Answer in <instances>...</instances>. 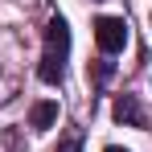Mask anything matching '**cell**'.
<instances>
[{
	"label": "cell",
	"instance_id": "obj_1",
	"mask_svg": "<svg viewBox=\"0 0 152 152\" xmlns=\"http://www.w3.org/2000/svg\"><path fill=\"white\" fill-rule=\"evenodd\" d=\"M66 58H70V29L62 17H50V25H45V53H41V82H62L66 74Z\"/></svg>",
	"mask_w": 152,
	"mask_h": 152
},
{
	"label": "cell",
	"instance_id": "obj_2",
	"mask_svg": "<svg viewBox=\"0 0 152 152\" xmlns=\"http://www.w3.org/2000/svg\"><path fill=\"white\" fill-rule=\"evenodd\" d=\"M95 41L103 53H119L127 45V21L124 17H99L95 21Z\"/></svg>",
	"mask_w": 152,
	"mask_h": 152
},
{
	"label": "cell",
	"instance_id": "obj_3",
	"mask_svg": "<svg viewBox=\"0 0 152 152\" xmlns=\"http://www.w3.org/2000/svg\"><path fill=\"white\" fill-rule=\"evenodd\" d=\"M53 124H58V103H53V99L33 103V111H29V127H33V132H50Z\"/></svg>",
	"mask_w": 152,
	"mask_h": 152
},
{
	"label": "cell",
	"instance_id": "obj_4",
	"mask_svg": "<svg viewBox=\"0 0 152 152\" xmlns=\"http://www.w3.org/2000/svg\"><path fill=\"white\" fill-rule=\"evenodd\" d=\"M111 115H115L119 124H132V127L144 119V115H140V103H136V95H119V99H115V107H111Z\"/></svg>",
	"mask_w": 152,
	"mask_h": 152
},
{
	"label": "cell",
	"instance_id": "obj_5",
	"mask_svg": "<svg viewBox=\"0 0 152 152\" xmlns=\"http://www.w3.org/2000/svg\"><path fill=\"white\" fill-rule=\"evenodd\" d=\"M58 152H82V140H78V132H70V136L58 144Z\"/></svg>",
	"mask_w": 152,
	"mask_h": 152
},
{
	"label": "cell",
	"instance_id": "obj_6",
	"mask_svg": "<svg viewBox=\"0 0 152 152\" xmlns=\"http://www.w3.org/2000/svg\"><path fill=\"white\" fill-rule=\"evenodd\" d=\"M103 152H127V148H115V144H111V148H103Z\"/></svg>",
	"mask_w": 152,
	"mask_h": 152
}]
</instances>
